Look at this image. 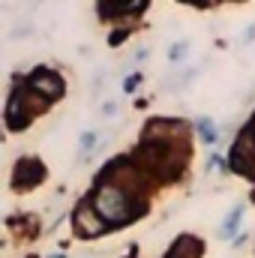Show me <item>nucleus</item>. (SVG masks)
<instances>
[{
  "instance_id": "nucleus-1",
  "label": "nucleus",
  "mask_w": 255,
  "mask_h": 258,
  "mask_svg": "<svg viewBox=\"0 0 255 258\" xmlns=\"http://www.w3.org/2000/svg\"><path fill=\"white\" fill-rule=\"evenodd\" d=\"M87 198H90V204L96 207V213L105 219V225L111 231L129 228L132 222H138L150 210V201L132 195L126 186H120L117 180H111L105 171L99 174V180L93 183V189L87 192Z\"/></svg>"
},
{
  "instance_id": "nucleus-2",
  "label": "nucleus",
  "mask_w": 255,
  "mask_h": 258,
  "mask_svg": "<svg viewBox=\"0 0 255 258\" xmlns=\"http://www.w3.org/2000/svg\"><path fill=\"white\" fill-rule=\"evenodd\" d=\"M27 90H33L36 96H42L45 102H60L66 96V78L57 69H48V66H36L27 78H24Z\"/></svg>"
},
{
  "instance_id": "nucleus-3",
  "label": "nucleus",
  "mask_w": 255,
  "mask_h": 258,
  "mask_svg": "<svg viewBox=\"0 0 255 258\" xmlns=\"http://www.w3.org/2000/svg\"><path fill=\"white\" fill-rule=\"evenodd\" d=\"M33 111L27 108V99H24V81L15 78L12 87H9V96H6V108H3V123L9 132H21L33 123Z\"/></svg>"
},
{
  "instance_id": "nucleus-4",
  "label": "nucleus",
  "mask_w": 255,
  "mask_h": 258,
  "mask_svg": "<svg viewBox=\"0 0 255 258\" xmlns=\"http://www.w3.org/2000/svg\"><path fill=\"white\" fill-rule=\"evenodd\" d=\"M69 222H72V231H75L78 237H84V240H96V237H102V234L111 231V228L105 225V219L96 213V207L90 204V198H81V201L75 204Z\"/></svg>"
},
{
  "instance_id": "nucleus-5",
  "label": "nucleus",
  "mask_w": 255,
  "mask_h": 258,
  "mask_svg": "<svg viewBox=\"0 0 255 258\" xmlns=\"http://www.w3.org/2000/svg\"><path fill=\"white\" fill-rule=\"evenodd\" d=\"M228 165H231L234 174H243V177H252L255 174V132L249 126H243L240 135L231 141Z\"/></svg>"
},
{
  "instance_id": "nucleus-6",
  "label": "nucleus",
  "mask_w": 255,
  "mask_h": 258,
  "mask_svg": "<svg viewBox=\"0 0 255 258\" xmlns=\"http://www.w3.org/2000/svg\"><path fill=\"white\" fill-rule=\"evenodd\" d=\"M150 9V0H99L96 3V15L102 21H126L138 18Z\"/></svg>"
},
{
  "instance_id": "nucleus-7",
  "label": "nucleus",
  "mask_w": 255,
  "mask_h": 258,
  "mask_svg": "<svg viewBox=\"0 0 255 258\" xmlns=\"http://www.w3.org/2000/svg\"><path fill=\"white\" fill-rule=\"evenodd\" d=\"M42 174H45L42 162H39V159H33V156H24V159H18V162H15L12 186H15V189H33V186L42 180Z\"/></svg>"
},
{
  "instance_id": "nucleus-8",
  "label": "nucleus",
  "mask_w": 255,
  "mask_h": 258,
  "mask_svg": "<svg viewBox=\"0 0 255 258\" xmlns=\"http://www.w3.org/2000/svg\"><path fill=\"white\" fill-rule=\"evenodd\" d=\"M246 210H249V204H246V201H237V204H231V210L225 213L222 225L216 228V237H219V240H234V237L240 234V222H243Z\"/></svg>"
},
{
  "instance_id": "nucleus-9",
  "label": "nucleus",
  "mask_w": 255,
  "mask_h": 258,
  "mask_svg": "<svg viewBox=\"0 0 255 258\" xmlns=\"http://www.w3.org/2000/svg\"><path fill=\"white\" fill-rule=\"evenodd\" d=\"M201 252H204V243H201L198 237H192V234H180V237L168 246L165 258H201Z\"/></svg>"
},
{
  "instance_id": "nucleus-10",
  "label": "nucleus",
  "mask_w": 255,
  "mask_h": 258,
  "mask_svg": "<svg viewBox=\"0 0 255 258\" xmlns=\"http://www.w3.org/2000/svg\"><path fill=\"white\" fill-rule=\"evenodd\" d=\"M192 132H195V138H198L204 147H216L219 138H222L219 126H216L210 117H195V120H192Z\"/></svg>"
},
{
  "instance_id": "nucleus-11",
  "label": "nucleus",
  "mask_w": 255,
  "mask_h": 258,
  "mask_svg": "<svg viewBox=\"0 0 255 258\" xmlns=\"http://www.w3.org/2000/svg\"><path fill=\"white\" fill-rule=\"evenodd\" d=\"M99 141H102V132H99V129H87V132H81V138H78V156L87 159V156L96 150Z\"/></svg>"
},
{
  "instance_id": "nucleus-12",
  "label": "nucleus",
  "mask_w": 255,
  "mask_h": 258,
  "mask_svg": "<svg viewBox=\"0 0 255 258\" xmlns=\"http://www.w3.org/2000/svg\"><path fill=\"white\" fill-rule=\"evenodd\" d=\"M210 171H216L219 177H228V174H231L228 156H222L219 150H210V156H207V174H210Z\"/></svg>"
},
{
  "instance_id": "nucleus-13",
  "label": "nucleus",
  "mask_w": 255,
  "mask_h": 258,
  "mask_svg": "<svg viewBox=\"0 0 255 258\" xmlns=\"http://www.w3.org/2000/svg\"><path fill=\"white\" fill-rule=\"evenodd\" d=\"M186 54H189V42H186V39H177V42L168 45V60H171V63H180Z\"/></svg>"
},
{
  "instance_id": "nucleus-14",
  "label": "nucleus",
  "mask_w": 255,
  "mask_h": 258,
  "mask_svg": "<svg viewBox=\"0 0 255 258\" xmlns=\"http://www.w3.org/2000/svg\"><path fill=\"white\" fill-rule=\"evenodd\" d=\"M141 81H144V75H141V72H129L120 87H123V93H135V90L141 87Z\"/></svg>"
},
{
  "instance_id": "nucleus-15",
  "label": "nucleus",
  "mask_w": 255,
  "mask_h": 258,
  "mask_svg": "<svg viewBox=\"0 0 255 258\" xmlns=\"http://www.w3.org/2000/svg\"><path fill=\"white\" fill-rule=\"evenodd\" d=\"M129 33H132V27H117V30H114L111 36H108V45H111V48H117V45H123V42L129 39Z\"/></svg>"
},
{
  "instance_id": "nucleus-16",
  "label": "nucleus",
  "mask_w": 255,
  "mask_h": 258,
  "mask_svg": "<svg viewBox=\"0 0 255 258\" xmlns=\"http://www.w3.org/2000/svg\"><path fill=\"white\" fill-rule=\"evenodd\" d=\"M186 6H195V9H213L216 0H186Z\"/></svg>"
},
{
  "instance_id": "nucleus-17",
  "label": "nucleus",
  "mask_w": 255,
  "mask_h": 258,
  "mask_svg": "<svg viewBox=\"0 0 255 258\" xmlns=\"http://www.w3.org/2000/svg\"><path fill=\"white\" fill-rule=\"evenodd\" d=\"M246 240H249V231H246V228H243V231H240V234H237V237H234V240H231V246H234V249H240V246H243V243H246Z\"/></svg>"
},
{
  "instance_id": "nucleus-18",
  "label": "nucleus",
  "mask_w": 255,
  "mask_h": 258,
  "mask_svg": "<svg viewBox=\"0 0 255 258\" xmlns=\"http://www.w3.org/2000/svg\"><path fill=\"white\" fill-rule=\"evenodd\" d=\"M102 114H105V117L117 114V105H114V102H105V105H102Z\"/></svg>"
},
{
  "instance_id": "nucleus-19",
  "label": "nucleus",
  "mask_w": 255,
  "mask_h": 258,
  "mask_svg": "<svg viewBox=\"0 0 255 258\" xmlns=\"http://www.w3.org/2000/svg\"><path fill=\"white\" fill-rule=\"evenodd\" d=\"M252 39H255V24L246 30V33H243V42H252Z\"/></svg>"
},
{
  "instance_id": "nucleus-20",
  "label": "nucleus",
  "mask_w": 255,
  "mask_h": 258,
  "mask_svg": "<svg viewBox=\"0 0 255 258\" xmlns=\"http://www.w3.org/2000/svg\"><path fill=\"white\" fill-rule=\"evenodd\" d=\"M147 54H150V48H138V54H135V60H147Z\"/></svg>"
},
{
  "instance_id": "nucleus-21",
  "label": "nucleus",
  "mask_w": 255,
  "mask_h": 258,
  "mask_svg": "<svg viewBox=\"0 0 255 258\" xmlns=\"http://www.w3.org/2000/svg\"><path fill=\"white\" fill-rule=\"evenodd\" d=\"M45 258H66V252H51V255H45Z\"/></svg>"
},
{
  "instance_id": "nucleus-22",
  "label": "nucleus",
  "mask_w": 255,
  "mask_h": 258,
  "mask_svg": "<svg viewBox=\"0 0 255 258\" xmlns=\"http://www.w3.org/2000/svg\"><path fill=\"white\" fill-rule=\"evenodd\" d=\"M246 126H249V129H252V132H255V114H252V120H249V123H246Z\"/></svg>"
}]
</instances>
